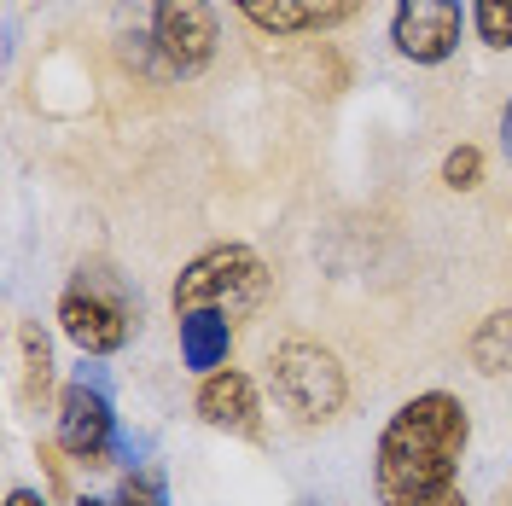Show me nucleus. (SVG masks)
Segmentation results:
<instances>
[{"label": "nucleus", "mask_w": 512, "mask_h": 506, "mask_svg": "<svg viewBox=\"0 0 512 506\" xmlns=\"http://www.w3.org/2000/svg\"><path fill=\"white\" fill-rule=\"evenodd\" d=\"M472 443V413L448 390H419L390 413L373 454L379 506H431L460 489V460Z\"/></svg>", "instance_id": "nucleus-1"}, {"label": "nucleus", "mask_w": 512, "mask_h": 506, "mask_svg": "<svg viewBox=\"0 0 512 506\" xmlns=\"http://www.w3.org/2000/svg\"><path fill=\"white\" fill-rule=\"evenodd\" d=\"M59 332L82 349V355H94V361L99 355H117V349L140 332V303H134L128 280L105 262V256L76 262L70 285L59 291Z\"/></svg>", "instance_id": "nucleus-2"}, {"label": "nucleus", "mask_w": 512, "mask_h": 506, "mask_svg": "<svg viewBox=\"0 0 512 506\" xmlns=\"http://www.w3.org/2000/svg\"><path fill=\"white\" fill-rule=\"evenodd\" d=\"M274 291L268 262L251 245H210L204 256H192L181 268V280L169 291L175 315H227V320H251Z\"/></svg>", "instance_id": "nucleus-3"}, {"label": "nucleus", "mask_w": 512, "mask_h": 506, "mask_svg": "<svg viewBox=\"0 0 512 506\" xmlns=\"http://www.w3.org/2000/svg\"><path fill=\"white\" fill-rule=\"evenodd\" d=\"M268 379H274V402L291 413L297 425H326L350 402V379L338 367V355L315 338H286L268 355Z\"/></svg>", "instance_id": "nucleus-4"}, {"label": "nucleus", "mask_w": 512, "mask_h": 506, "mask_svg": "<svg viewBox=\"0 0 512 506\" xmlns=\"http://www.w3.org/2000/svg\"><path fill=\"white\" fill-rule=\"evenodd\" d=\"M216 6L210 0H152V53L163 76L192 82L204 64L216 59Z\"/></svg>", "instance_id": "nucleus-5"}, {"label": "nucleus", "mask_w": 512, "mask_h": 506, "mask_svg": "<svg viewBox=\"0 0 512 506\" xmlns=\"http://www.w3.org/2000/svg\"><path fill=\"white\" fill-rule=\"evenodd\" d=\"M466 30V0H396L390 41L408 64H448L460 53Z\"/></svg>", "instance_id": "nucleus-6"}, {"label": "nucleus", "mask_w": 512, "mask_h": 506, "mask_svg": "<svg viewBox=\"0 0 512 506\" xmlns=\"http://www.w3.org/2000/svg\"><path fill=\"white\" fill-rule=\"evenodd\" d=\"M53 443L76 460V466H105L117 454V413H111V396H99L88 384H70L59 396V431Z\"/></svg>", "instance_id": "nucleus-7"}, {"label": "nucleus", "mask_w": 512, "mask_h": 506, "mask_svg": "<svg viewBox=\"0 0 512 506\" xmlns=\"http://www.w3.org/2000/svg\"><path fill=\"white\" fill-rule=\"evenodd\" d=\"M198 419L210 431H227V437H262V396H256V379L239 373V367H222L210 379H198V396H192Z\"/></svg>", "instance_id": "nucleus-8"}, {"label": "nucleus", "mask_w": 512, "mask_h": 506, "mask_svg": "<svg viewBox=\"0 0 512 506\" xmlns=\"http://www.w3.org/2000/svg\"><path fill=\"white\" fill-rule=\"evenodd\" d=\"M262 35H320L361 12V0H233Z\"/></svg>", "instance_id": "nucleus-9"}, {"label": "nucleus", "mask_w": 512, "mask_h": 506, "mask_svg": "<svg viewBox=\"0 0 512 506\" xmlns=\"http://www.w3.org/2000/svg\"><path fill=\"white\" fill-rule=\"evenodd\" d=\"M175 320H181V361L198 379L222 373L227 355H233V320L227 315H175Z\"/></svg>", "instance_id": "nucleus-10"}, {"label": "nucleus", "mask_w": 512, "mask_h": 506, "mask_svg": "<svg viewBox=\"0 0 512 506\" xmlns=\"http://www.w3.org/2000/svg\"><path fill=\"white\" fill-rule=\"evenodd\" d=\"M466 361L478 367L483 379L512 373V309H495V315L478 320V332L466 338Z\"/></svg>", "instance_id": "nucleus-11"}, {"label": "nucleus", "mask_w": 512, "mask_h": 506, "mask_svg": "<svg viewBox=\"0 0 512 506\" xmlns=\"http://www.w3.org/2000/svg\"><path fill=\"white\" fill-rule=\"evenodd\" d=\"M88 506H169V483H163L158 466H140V472H128L117 483L111 501H88Z\"/></svg>", "instance_id": "nucleus-12"}, {"label": "nucleus", "mask_w": 512, "mask_h": 506, "mask_svg": "<svg viewBox=\"0 0 512 506\" xmlns=\"http://www.w3.org/2000/svg\"><path fill=\"white\" fill-rule=\"evenodd\" d=\"M472 30L483 47L512 53V0H472Z\"/></svg>", "instance_id": "nucleus-13"}, {"label": "nucleus", "mask_w": 512, "mask_h": 506, "mask_svg": "<svg viewBox=\"0 0 512 506\" xmlns=\"http://www.w3.org/2000/svg\"><path fill=\"white\" fill-rule=\"evenodd\" d=\"M41 390H53V349L41 326H24V396L35 402Z\"/></svg>", "instance_id": "nucleus-14"}, {"label": "nucleus", "mask_w": 512, "mask_h": 506, "mask_svg": "<svg viewBox=\"0 0 512 506\" xmlns=\"http://www.w3.org/2000/svg\"><path fill=\"white\" fill-rule=\"evenodd\" d=\"M443 187L448 192H472V187H483V152L478 146H454L443 158Z\"/></svg>", "instance_id": "nucleus-15"}, {"label": "nucleus", "mask_w": 512, "mask_h": 506, "mask_svg": "<svg viewBox=\"0 0 512 506\" xmlns=\"http://www.w3.org/2000/svg\"><path fill=\"white\" fill-rule=\"evenodd\" d=\"M6 506H53V501H47L41 489H12V495H6Z\"/></svg>", "instance_id": "nucleus-16"}, {"label": "nucleus", "mask_w": 512, "mask_h": 506, "mask_svg": "<svg viewBox=\"0 0 512 506\" xmlns=\"http://www.w3.org/2000/svg\"><path fill=\"white\" fill-rule=\"evenodd\" d=\"M501 152H507V163H512V99H507V111H501Z\"/></svg>", "instance_id": "nucleus-17"}, {"label": "nucleus", "mask_w": 512, "mask_h": 506, "mask_svg": "<svg viewBox=\"0 0 512 506\" xmlns=\"http://www.w3.org/2000/svg\"><path fill=\"white\" fill-rule=\"evenodd\" d=\"M431 506H466V495H460V489H454V495H443V501H431Z\"/></svg>", "instance_id": "nucleus-18"}]
</instances>
